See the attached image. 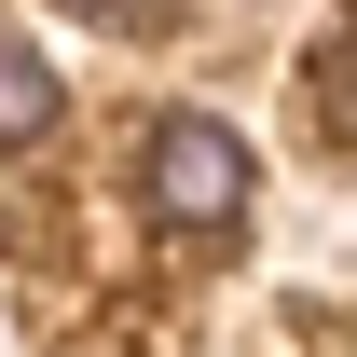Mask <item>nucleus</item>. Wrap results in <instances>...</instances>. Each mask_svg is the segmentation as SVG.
Wrapping results in <instances>:
<instances>
[{
  "instance_id": "7ed1b4c3",
  "label": "nucleus",
  "mask_w": 357,
  "mask_h": 357,
  "mask_svg": "<svg viewBox=\"0 0 357 357\" xmlns=\"http://www.w3.org/2000/svg\"><path fill=\"white\" fill-rule=\"evenodd\" d=\"M55 96H69V83H55L42 55H28V42H14V28H0V151H28V137L55 124Z\"/></svg>"
},
{
  "instance_id": "f257e3e1",
  "label": "nucleus",
  "mask_w": 357,
  "mask_h": 357,
  "mask_svg": "<svg viewBox=\"0 0 357 357\" xmlns=\"http://www.w3.org/2000/svg\"><path fill=\"white\" fill-rule=\"evenodd\" d=\"M137 206L165 234H192V248H220V234L248 220V137H234L220 110H165V124L137 137Z\"/></svg>"
},
{
  "instance_id": "20e7f679",
  "label": "nucleus",
  "mask_w": 357,
  "mask_h": 357,
  "mask_svg": "<svg viewBox=\"0 0 357 357\" xmlns=\"http://www.w3.org/2000/svg\"><path fill=\"white\" fill-rule=\"evenodd\" d=\"M55 14H83V28H151L165 0H55Z\"/></svg>"
},
{
  "instance_id": "f03ea898",
  "label": "nucleus",
  "mask_w": 357,
  "mask_h": 357,
  "mask_svg": "<svg viewBox=\"0 0 357 357\" xmlns=\"http://www.w3.org/2000/svg\"><path fill=\"white\" fill-rule=\"evenodd\" d=\"M303 96H316V137L357 151V14H330V28L303 42Z\"/></svg>"
}]
</instances>
